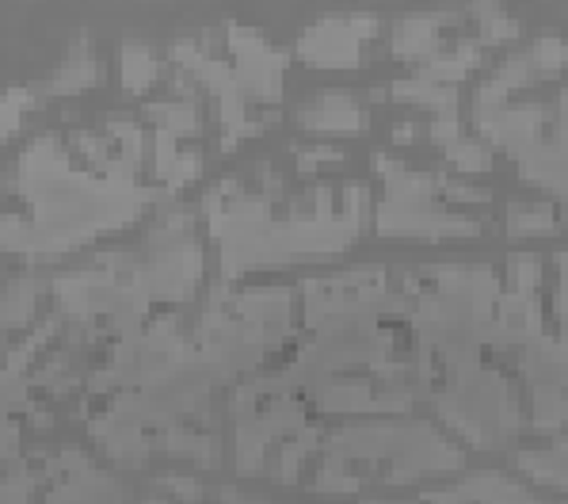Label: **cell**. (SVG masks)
Returning a JSON list of instances; mask_svg holds the SVG:
<instances>
[{"instance_id":"cell-1","label":"cell","mask_w":568,"mask_h":504,"mask_svg":"<svg viewBox=\"0 0 568 504\" xmlns=\"http://www.w3.org/2000/svg\"><path fill=\"white\" fill-rule=\"evenodd\" d=\"M371 28H374L371 20H366V23L328 20V23H321V28H313L310 39H302V50L310 58H317V62L347 65V62H355V34H363V31H371Z\"/></svg>"}]
</instances>
